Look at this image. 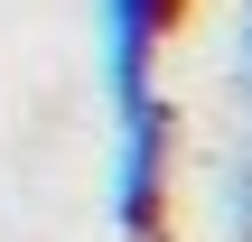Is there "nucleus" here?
<instances>
[{
	"label": "nucleus",
	"mask_w": 252,
	"mask_h": 242,
	"mask_svg": "<svg viewBox=\"0 0 252 242\" xmlns=\"http://www.w3.org/2000/svg\"><path fill=\"white\" fill-rule=\"evenodd\" d=\"M94 19H103V84H112V121L168 112V103H159V47H168V28L187 19V0H94Z\"/></svg>",
	"instance_id": "nucleus-1"
}]
</instances>
